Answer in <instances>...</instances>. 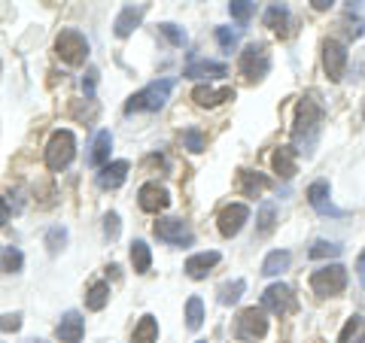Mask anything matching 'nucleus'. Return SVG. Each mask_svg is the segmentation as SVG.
I'll return each mask as SVG.
<instances>
[{"label":"nucleus","instance_id":"obj_1","mask_svg":"<svg viewBox=\"0 0 365 343\" xmlns=\"http://www.w3.org/2000/svg\"><path fill=\"white\" fill-rule=\"evenodd\" d=\"M323 116L326 112L314 97H304L299 104V119H295V128H292V140L299 146V152H307V155L314 152L319 128H323Z\"/></svg>","mask_w":365,"mask_h":343},{"label":"nucleus","instance_id":"obj_2","mask_svg":"<svg viewBox=\"0 0 365 343\" xmlns=\"http://www.w3.org/2000/svg\"><path fill=\"white\" fill-rule=\"evenodd\" d=\"M174 85H177V79H155V83H150L143 91H137L128 104H125V112L131 116V112H155V110H162L168 104Z\"/></svg>","mask_w":365,"mask_h":343},{"label":"nucleus","instance_id":"obj_3","mask_svg":"<svg viewBox=\"0 0 365 343\" xmlns=\"http://www.w3.org/2000/svg\"><path fill=\"white\" fill-rule=\"evenodd\" d=\"M311 289L319 298H335L347 289V268L344 265H326L311 273Z\"/></svg>","mask_w":365,"mask_h":343},{"label":"nucleus","instance_id":"obj_4","mask_svg":"<svg viewBox=\"0 0 365 343\" xmlns=\"http://www.w3.org/2000/svg\"><path fill=\"white\" fill-rule=\"evenodd\" d=\"M55 52H58V58L64 64L79 67V64H86V58H88V40L76 28H64L58 37H55Z\"/></svg>","mask_w":365,"mask_h":343},{"label":"nucleus","instance_id":"obj_5","mask_svg":"<svg viewBox=\"0 0 365 343\" xmlns=\"http://www.w3.org/2000/svg\"><path fill=\"white\" fill-rule=\"evenodd\" d=\"M241 76L250 79V83H256V79H265L268 70H271V52L265 43H250L247 49L241 52Z\"/></svg>","mask_w":365,"mask_h":343},{"label":"nucleus","instance_id":"obj_6","mask_svg":"<svg viewBox=\"0 0 365 343\" xmlns=\"http://www.w3.org/2000/svg\"><path fill=\"white\" fill-rule=\"evenodd\" d=\"M73 155H76V140H73V134H71V131H55L52 140H49V146H46V167L58 174V170H64L67 164L73 162Z\"/></svg>","mask_w":365,"mask_h":343},{"label":"nucleus","instance_id":"obj_7","mask_svg":"<svg viewBox=\"0 0 365 343\" xmlns=\"http://www.w3.org/2000/svg\"><path fill=\"white\" fill-rule=\"evenodd\" d=\"M268 334V319L262 307H247L235 319V337L237 340H259Z\"/></svg>","mask_w":365,"mask_h":343},{"label":"nucleus","instance_id":"obj_8","mask_svg":"<svg viewBox=\"0 0 365 343\" xmlns=\"http://www.w3.org/2000/svg\"><path fill=\"white\" fill-rule=\"evenodd\" d=\"M262 310H268L274 316H289L299 310V301H295V295L287 283H274L262 295Z\"/></svg>","mask_w":365,"mask_h":343},{"label":"nucleus","instance_id":"obj_9","mask_svg":"<svg viewBox=\"0 0 365 343\" xmlns=\"http://www.w3.org/2000/svg\"><path fill=\"white\" fill-rule=\"evenodd\" d=\"M153 231H155L158 240H165V243H170V246H189L192 240H195L192 228L182 219H158L153 225Z\"/></svg>","mask_w":365,"mask_h":343},{"label":"nucleus","instance_id":"obj_10","mask_svg":"<svg viewBox=\"0 0 365 343\" xmlns=\"http://www.w3.org/2000/svg\"><path fill=\"white\" fill-rule=\"evenodd\" d=\"M323 70L332 83H341V76L347 70V46L338 40H326L323 43Z\"/></svg>","mask_w":365,"mask_h":343},{"label":"nucleus","instance_id":"obj_11","mask_svg":"<svg viewBox=\"0 0 365 343\" xmlns=\"http://www.w3.org/2000/svg\"><path fill=\"white\" fill-rule=\"evenodd\" d=\"M137 204H140L143 213H162V210H168L170 194L165 186H158V182H146V186H140V191H137Z\"/></svg>","mask_w":365,"mask_h":343},{"label":"nucleus","instance_id":"obj_12","mask_svg":"<svg viewBox=\"0 0 365 343\" xmlns=\"http://www.w3.org/2000/svg\"><path fill=\"white\" fill-rule=\"evenodd\" d=\"M247 219H250V207H247V204H228V207L220 213L216 225H220V234L222 237H235L244 228Z\"/></svg>","mask_w":365,"mask_h":343},{"label":"nucleus","instance_id":"obj_13","mask_svg":"<svg viewBox=\"0 0 365 343\" xmlns=\"http://www.w3.org/2000/svg\"><path fill=\"white\" fill-rule=\"evenodd\" d=\"M307 204H311L317 213H323V216H341V210L332 207V189H329L326 179L311 182V189H307Z\"/></svg>","mask_w":365,"mask_h":343},{"label":"nucleus","instance_id":"obj_14","mask_svg":"<svg viewBox=\"0 0 365 343\" xmlns=\"http://www.w3.org/2000/svg\"><path fill=\"white\" fill-rule=\"evenodd\" d=\"M86 334V319L79 316L76 310H67L58 322V340L61 343H79Z\"/></svg>","mask_w":365,"mask_h":343},{"label":"nucleus","instance_id":"obj_15","mask_svg":"<svg viewBox=\"0 0 365 343\" xmlns=\"http://www.w3.org/2000/svg\"><path fill=\"white\" fill-rule=\"evenodd\" d=\"M192 100H195L198 107H220L225 104V100H235V88H210V85H198L195 91H192Z\"/></svg>","mask_w":365,"mask_h":343},{"label":"nucleus","instance_id":"obj_16","mask_svg":"<svg viewBox=\"0 0 365 343\" xmlns=\"http://www.w3.org/2000/svg\"><path fill=\"white\" fill-rule=\"evenodd\" d=\"M220 258H222V255H220V253H213V249H210V253L189 255V258H186V277H192V280H204L216 265H220Z\"/></svg>","mask_w":365,"mask_h":343},{"label":"nucleus","instance_id":"obj_17","mask_svg":"<svg viewBox=\"0 0 365 343\" xmlns=\"http://www.w3.org/2000/svg\"><path fill=\"white\" fill-rule=\"evenodd\" d=\"M143 13L146 9L143 6H125L122 13L116 16V21H113V31H116V37H131V33L140 28V21H143Z\"/></svg>","mask_w":365,"mask_h":343},{"label":"nucleus","instance_id":"obj_18","mask_svg":"<svg viewBox=\"0 0 365 343\" xmlns=\"http://www.w3.org/2000/svg\"><path fill=\"white\" fill-rule=\"evenodd\" d=\"M265 189H271V179L265 174H256V170H241L237 174V191L247 194V198H259Z\"/></svg>","mask_w":365,"mask_h":343},{"label":"nucleus","instance_id":"obj_19","mask_svg":"<svg viewBox=\"0 0 365 343\" xmlns=\"http://www.w3.org/2000/svg\"><path fill=\"white\" fill-rule=\"evenodd\" d=\"M128 179V162H107L98 174V186L101 189H119Z\"/></svg>","mask_w":365,"mask_h":343},{"label":"nucleus","instance_id":"obj_20","mask_svg":"<svg viewBox=\"0 0 365 343\" xmlns=\"http://www.w3.org/2000/svg\"><path fill=\"white\" fill-rule=\"evenodd\" d=\"M110 149H113V134L110 131H98L95 143H91V152H88V164L91 167H104L110 162Z\"/></svg>","mask_w":365,"mask_h":343},{"label":"nucleus","instance_id":"obj_21","mask_svg":"<svg viewBox=\"0 0 365 343\" xmlns=\"http://www.w3.org/2000/svg\"><path fill=\"white\" fill-rule=\"evenodd\" d=\"M271 164L283 179H292L295 174H299V162H295V152L289 149V146H280V149L271 155Z\"/></svg>","mask_w":365,"mask_h":343},{"label":"nucleus","instance_id":"obj_22","mask_svg":"<svg viewBox=\"0 0 365 343\" xmlns=\"http://www.w3.org/2000/svg\"><path fill=\"white\" fill-rule=\"evenodd\" d=\"M228 73L225 64H216V61H192L186 67V76L189 79H220Z\"/></svg>","mask_w":365,"mask_h":343},{"label":"nucleus","instance_id":"obj_23","mask_svg":"<svg viewBox=\"0 0 365 343\" xmlns=\"http://www.w3.org/2000/svg\"><path fill=\"white\" fill-rule=\"evenodd\" d=\"M131 343H158V322L155 316H140V322L131 331Z\"/></svg>","mask_w":365,"mask_h":343},{"label":"nucleus","instance_id":"obj_24","mask_svg":"<svg viewBox=\"0 0 365 343\" xmlns=\"http://www.w3.org/2000/svg\"><path fill=\"white\" fill-rule=\"evenodd\" d=\"M289 261H292V255L287 249H274V253H268V258L262 261V273H265V277H280V273L289 268Z\"/></svg>","mask_w":365,"mask_h":343},{"label":"nucleus","instance_id":"obj_25","mask_svg":"<svg viewBox=\"0 0 365 343\" xmlns=\"http://www.w3.org/2000/svg\"><path fill=\"white\" fill-rule=\"evenodd\" d=\"M287 25H289V9L283 4H271L265 9V28L277 31V33H287Z\"/></svg>","mask_w":365,"mask_h":343},{"label":"nucleus","instance_id":"obj_26","mask_svg":"<svg viewBox=\"0 0 365 343\" xmlns=\"http://www.w3.org/2000/svg\"><path fill=\"white\" fill-rule=\"evenodd\" d=\"M21 265H25V255L19 246H0V273H19Z\"/></svg>","mask_w":365,"mask_h":343},{"label":"nucleus","instance_id":"obj_27","mask_svg":"<svg viewBox=\"0 0 365 343\" xmlns=\"http://www.w3.org/2000/svg\"><path fill=\"white\" fill-rule=\"evenodd\" d=\"M110 301V285L107 283H91V289L86 292V307L91 313H98V310H104Z\"/></svg>","mask_w":365,"mask_h":343},{"label":"nucleus","instance_id":"obj_28","mask_svg":"<svg viewBox=\"0 0 365 343\" xmlns=\"http://www.w3.org/2000/svg\"><path fill=\"white\" fill-rule=\"evenodd\" d=\"M256 222H259V234L262 237H268L274 228H277V204L274 201H265L259 207V216H256Z\"/></svg>","mask_w":365,"mask_h":343},{"label":"nucleus","instance_id":"obj_29","mask_svg":"<svg viewBox=\"0 0 365 343\" xmlns=\"http://www.w3.org/2000/svg\"><path fill=\"white\" fill-rule=\"evenodd\" d=\"M338 343H365V319L362 316H350L347 325L341 328Z\"/></svg>","mask_w":365,"mask_h":343},{"label":"nucleus","instance_id":"obj_30","mask_svg":"<svg viewBox=\"0 0 365 343\" xmlns=\"http://www.w3.org/2000/svg\"><path fill=\"white\" fill-rule=\"evenodd\" d=\"M131 265H134V273H146L153 265V253L143 240H134L131 243Z\"/></svg>","mask_w":365,"mask_h":343},{"label":"nucleus","instance_id":"obj_31","mask_svg":"<svg viewBox=\"0 0 365 343\" xmlns=\"http://www.w3.org/2000/svg\"><path fill=\"white\" fill-rule=\"evenodd\" d=\"M244 289H247V283H244V280L222 283V285H220V292H216V298H220V304H222V307H232V304H237V301H241Z\"/></svg>","mask_w":365,"mask_h":343},{"label":"nucleus","instance_id":"obj_32","mask_svg":"<svg viewBox=\"0 0 365 343\" xmlns=\"http://www.w3.org/2000/svg\"><path fill=\"white\" fill-rule=\"evenodd\" d=\"M201 325H204V304H201V298L192 295V298L186 301V328L189 331H198Z\"/></svg>","mask_w":365,"mask_h":343},{"label":"nucleus","instance_id":"obj_33","mask_svg":"<svg viewBox=\"0 0 365 343\" xmlns=\"http://www.w3.org/2000/svg\"><path fill=\"white\" fill-rule=\"evenodd\" d=\"M228 13H232V19L241 21V25H247V21L253 19L256 6L250 4V0H228Z\"/></svg>","mask_w":365,"mask_h":343},{"label":"nucleus","instance_id":"obj_34","mask_svg":"<svg viewBox=\"0 0 365 343\" xmlns=\"http://www.w3.org/2000/svg\"><path fill=\"white\" fill-rule=\"evenodd\" d=\"M344 253V246L341 243H329V240H317V243L311 246V258H335V255H341Z\"/></svg>","mask_w":365,"mask_h":343},{"label":"nucleus","instance_id":"obj_35","mask_svg":"<svg viewBox=\"0 0 365 343\" xmlns=\"http://www.w3.org/2000/svg\"><path fill=\"white\" fill-rule=\"evenodd\" d=\"M182 146H186L189 152H204L207 149V137H204L198 128H186L182 131Z\"/></svg>","mask_w":365,"mask_h":343},{"label":"nucleus","instance_id":"obj_36","mask_svg":"<svg viewBox=\"0 0 365 343\" xmlns=\"http://www.w3.org/2000/svg\"><path fill=\"white\" fill-rule=\"evenodd\" d=\"M158 33H162L170 46H186V31L180 25H174V21H162V25H158Z\"/></svg>","mask_w":365,"mask_h":343},{"label":"nucleus","instance_id":"obj_37","mask_svg":"<svg viewBox=\"0 0 365 343\" xmlns=\"http://www.w3.org/2000/svg\"><path fill=\"white\" fill-rule=\"evenodd\" d=\"M64 243H67V231H64V228H61V225L49 228V234H46V249H49L52 255H58Z\"/></svg>","mask_w":365,"mask_h":343},{"label":"nucleus","instance_id":"obj_38","mask_svg":"<svg viewBox=\"0 0 365 343\" xmlns=\"http://www.w3.org/2000/svg\"><path fill=\"white\" fill-rule=\"evenodd\" d=\"M216 40H220V46L225 52H232L235 46H237V31H232V28H216Z\"/></svg>","mask_w":365,"mask_h":343},{"label":"nucleus","instance_id":"obj_39","mask_svg":"<svg viewBox=\"0 0 365 343\" xmlns=\"http://www.w3.org/2000/svg\"><path fill=\"white\" fill-rule=\"evenodd\" d=\"M104 234H107L110 240L119 237V213H107V216H104Z\"/></svg>","mask_w":365,"mask_h":343},{"label":"nucleus","instance_id":"obj_40","mask_svg":"<svg viewBox=\"0 0 365 343\" xmlns=\"http://www.w3.org/2000/svg\"><path fill=\"white\" fill-rule=\"evenodd\" d=\"M19 328H21V316L19 313H4L0 316V331H13L16 334Z\"/></svg>","mask_w":365,"mask_h":343},{"label":"nucleus","instance_id":"obj_41","mask_svg":"<svg viewBox=\"0 0 365 343\" xmlns=\"http://www.w3.org/2000/svg\"><path fill=\"white\" fill-rule=\"evenodd\" d=\"M95 85H98V70H95V67H88V73L83 76V91L88 97L95 95Z\"/></svg>","mask_w":365,"mask_h":343},{"label":"nucleus","instance_id":"obj_42","mask_svg":"<svg viewBox=\"0 0 365 343\" xmlns=\"http://www.w3.org/2000/svg\"><path fill=\"white\" fill-rule=\"evenodd\" d=\"M6 219H9V204H6L4 198H0V228L6 225Z\"/></svg>","mask_w":365,"mask_h":343},{"label":"nucleus","instance_id":"obj_43","mask_svg":"<svg viewBox=\"0 0 365 343\" xmlns=\"http://www.w3.org/2000/svg\"><path fill=\"white\" fill-rule=\"evenodd\" d=\"M356 277H359V283L365 285V253H362L359 261H356Z\"/></svg>","mask_w":365,"mask_h":343},{"label":"nucleus","instance_id":"obj_44","mask_svg":"<svg viewBox=\"0 0 365 343\" xmlns=\"http://www.w3.org/2000/svg\"><path fill=\"white\" fill-rule=\"evenodd\" d=\"M332 4H335V0H311V6L317 9V13H323V9H329Z\"/></svg>","mask_w":365,"mask_h":343},{"label":"nucleus","instance_id":"obj_45","mask_svg":"<svg viewBox=\"0 0 365 343\" xmlns=\"http://www.w3.org/2000/svg\"><path fill=\"white\" fill-rule=\"evenodd\" d=\"M347 4H350L353 13H359V9H365V0H347Z\"/></svg>","mask_w":365,"mask_h":343},{"label":"nucleus","instance_id":"obj_46","mask_svg":"<svg viewBox=\"0 0 365 343\" xmlns=\"http://www.w3.org/2000/svg\"><path fill=\"white\" fill-rule=\"evenodd\" d=\"M28 343H46V340H40V337H34V340H28Z\"/></svg>","mask_w":365,"mask_h":343},{"label":"nucleus","instance_id":"obj_47","mask_svg":"<svg viewBox=\"0 0 365 343\" xmlns=\"http://www.w3.org/2000/svg\"><path fill=\"white\" fill-rule=\"evenodd\" d=\"M362 116H365V104H362Z\"/></svg>","mask_w":365,"mask_h":343},{"label":"nucleus","instance_id":"obj_48","mask_svg":"<svg viewBox=\"0 0 365 343\" xmlns=\"http://www.w3.org/2000/svg\"><path fill=\"white\" fill-rule=\"evenodd\" d=\"M198 343H204V340H198Z\"/></svg>","mask_w":365,"mask_h":343}]
</instances>
